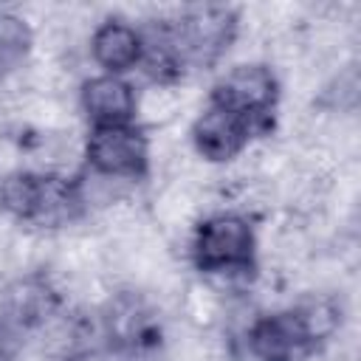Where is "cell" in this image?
<instances>
[{"instance_id": "obj_1", "label": "cell", "mask_w": 361, "mask_h": 361, "mask_svg": "<svg viewBox=\"0 0 361 361\" xmlns=\"http://www.w3.org/2000/svg\"><path fill=\"white\" fill-rule=\"evenodd\" d=\"M341 305L330 296H310L285 310L248 322L231 338L234 361H307L338 330Z\"/></svg>"}, {"instance_id": "obj_2", "label": "cell", "mask_w": 361, "mask_h": 361, "mask_svg": "<svg viewBox=\"0 0 361 361\" xmlns=\"http://www.w3.org/2000/svg\"><path fill=\"white\" fill-rule=\"evenodd\" d=\"M0 209L20 223L59 228L76 223L87 212V200L79 178L17 169L0 180Z\"/></svg>"}, {"instance_id": "obj_3", "label": "cell", "mask_w": 361, "mask_h": 361, "mask_svg": "<svg viewBox=\"0 0 361 361\" xmlns=\"http://www.w3.org/2000/svg\"><path fill=\"white\" fill-rule=\"evenodd\" d=\"M192 262L200 274H251L257 268V234L251 220L240 212L203 217L192 234Z\"/></svg>"}, {"instance_id": "obj_4", "label": "cell", "mask_w": 361, "mask_h": 361, "mask_svg": "<svg viewBox=\"0 0 361 361\" xmlns=\"http://www.w3.org/2000/svg\"><path fill=\"white\" fill-rule=\"evenodd\" d=\"M172 39L183 68H212L231 48L240 17L231 6H189L169 17Z\"/></svg>"}, {"instance_id": "obj_5", "label": "cell", "mask_w": 361, "mask_h": 361, "mask_svg": "<svg viewBox=\"0 0 361 361\" xmlns=\"http://www.w3.org/2000/svg\"><path fill=\"white\" fill-rule=\"evenodd\" d=\"M209 102L245 118L257 133H265L279 104V79L265 62H240L214 82Z\"/></svg>"}, {"instance_id": "obj_6", "label": "cell", "mask_w": 361, "mask_h": 361, "mask_svg": "<svg viewBox=\"0 0 361 361\" xmlns=\"http://www.w3.org/2000/svg\"><path fill=\"white\" fill-rule=\"evenodd\" d=\"M85 164L90 175L107 180H144L149 175V138L133 124L90 127L85 141Z\"/></svg>"}, {"instance_id": "obj_7", "label": "cell", "mask_w": 361, "mask_h": 361, "mask_svg": "<svg viewBox=\"0 0 361 361\" xmlns=\"http://www.w3.org/2000/svg\"><path fill=\"white\" fill-rule=\"evenodd\" d=\"M102 336L107 347L118 355L141 358L158 350L161 344V324L149 302L133 290H121L107 299L99 313Z\"/></svg>"}, {"instance_id": "obj_8", "label": "cell", "mask_w": 361, "mask_h": 361, "mask_svg": "<svg viewBox=\"0 0 361 361\" xmlns=\"http://www.w3.org/2000/svg\"><path fill=\"white\" fill-rule=\"evenodd\" d=\"M62 307L56 285L45 274H25L8 282L0 293V319H6L20 333L45 327Z\"/></svg>"}, {"instance_id": "obj_9", "label": "cell", "mask_w": 361, "mask_h": 361, "mask_svg": "<svg viewBox=\"0 0 361 361\" xmlns=\"http://www.w3.org/2000/svg\"><path fill=\"white\" fill-rule=\"evenodd\" d=\"M189 135H192V144H195L200 158L223 164V161L237 158L248 147V141L257 135V130L245 118H240V116L228 113L226 107L209 102L200 110V116L192 121Z\"/></svg>"}, {"instance_id": "obj_10", "label": "cell", "mask_w": 361, "mask_h": 361, "mask_svg": "<svg viewBox=\"0 0 361 361\" xmlns=\"http://www.w3.org/2000/svg\"><path fill=\"white\" fill-rule=\"evenodd\" d=\"M141 56H144L141 28H135L130 20L107 17L93 28L90 59L102 68V73L124 76V73L141 68Z\"/></svg>"}, {"instance_id": "obj_11", "label": "cell", "mask_w": 361, "mask_h": 361, "mask_svg": "<svg viewBox=\"0 0 361 361\" xmlns=\"http://www.w3.org/2000/svg\"><path fill=\"white\" fill-rule=\"evenodd\" d=\"M79 104L93 127L133 124L138 113L135 87L124 76H110V73L90 76L79 90Z\"/></svg>"}, {"instance_id": "obj_12", "label": "cell", "mask_w": 361, "mask_h": 361, "mask_svg": "<svg viewBox=\"0 0 361 361\" xmlns=\"http://www.w3.org/2000/svg\"><path fill=\"white\" fill-rule=\"evenodd\" d=\"M31 45H34V37H31L28 23L0 8V79L23 68Z\"/></svg>"}, {"instance_id": "obj_13", "label": "cell", "mask_w": 361, "mask_h": 361, "mask_svg": "<svg viewBox=\"0 0 361 361\" xmlns=\"http://www.w3.org/2000/svg\"><path fill=\"white\" fill-rule=\"evenodd\" d=\"M23 350V333L11 327L6 319H0V361H17Z\"/></svg>"}]
</instances>
